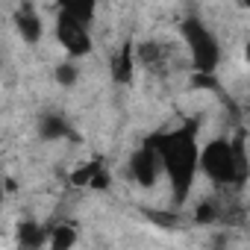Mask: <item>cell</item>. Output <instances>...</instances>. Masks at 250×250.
Returning a JSON list of instances; mask_svg holds the SVG:
<instances>
[{
    "mask_svg": "<svg viewBox=\"0 0 250 250\" xmlns=\"http://www.w3.org/2000/svg\"><path fill=\"white\" fill-rule=\"evenodd\" d=\"M197 121H183L174 130L153 133V142L162 153V168L171 186V200L174 206H186L188 194L197 183L200 174V145H197Z\"/></svg>",
    "mask_w": 250,
    "mask_h": 250,
    "instance_id": "cell-1",
    "label": "cell"
},
{
    "mask_svg": "<svg viewBox=\"0 0 250 250\" xmlns=\"http://www.w3.org/2000/svg\"><path fill=\"white\" fill-rule=\"evenodd\" d=\"M200 174L221 188H241L250 180V156L244 136L212 139L200 147Z\"/></svg>",
    "mask_w": 250,
    "mask_h": 250,
    "instance_id": "cell-2",
    "label": "cell"
},
{
    "mask_svg": "<svg viewBox=\"0 0 250 250\" xmlns=\"http://www.w3.org/2000/svg\"><path fill=\"white\" fill-rule=\"evenodd\" d=\"M180 36H183L186 50H188V59H191L194 74L215 77V71L221 65V56H224L215 30H209L200 18H186L180 24Z\"/></svg>",
    "mask_w": 250,
    "mask_h": 250,
    "instance_id": "cell-3",
    "label": "cell"
},
{
    "mask_svg": "<svg viewBox=\"0 0 250 250\" xmlns=\"http://www.w3.org/2000/svg\"><path fill=\"white\" fill-rule=\"evenodd\" d=\"M127 174H130V180H133L136 186H142V188H153V186L165 177L162 153H159L153 136H147V139L133 150V156H130V162H127Z\"/></svg>",
    "mask_w": 250,
    "mask_h": 250,
    "instance_id": "cell-4",
    "label": "cell"
},
{
    "mask_svg": "<svg viewBox=\"0 0 250 250\" xmlns=\"http://www.w3.org/2000/svg\"><path fill=\"white\" fill-rule=\"evenodd\" d=\"M53 36H56L59 47L68 53V59H71V62H77V59L88 56V53H91V47H94V39H91V27H85V24L74 21L71 15H65V12H59V9H56Z\"/></svg>",
    "mask_w": 250,
    "mask_h": 250,
    "instance_id": "cell-5",
    "label": "cell"
},
{
    "mask_svg": "<svg viewBox=\"0 0 250 250\" xmlns=\"http://www.w3.org/2000/svg\"><path fill=\"white\" fill-rule=\"evenodd\" d=\"M136 71H139V59H136V42L127 39L115 53H112V62H109V74H112V83L115 85H130L136 80Z\"/></svg>",
    "mask_w": 250,
    "mask_h": 250,
    "instance_id": "cell-6",
    "label": "cell"
},
{
    "mask_svg": "<svg viewBox=\"0 0 250 250\" xmlns=\"http://www.w3.org/2000/svg\"><path fill=\"white\" fill-rule=\"evenodd\" d=\"M15 33L24 39V44H39L44 36V21L39 15V9L33 3H21L15 6Z\"/></svg>",
    "mask_w": 250,
    "mask_h": 250,
    "instance_id": "cell-7",
    "label": "cell"
},
{
    "mask_svg": "<svg viewBox=\"0 0 250 250\" xmlns=\"http://www.w3.org/2000/svg\"><path fill=\"white\" fill-rule=\"evenodd\" d=\"M15 241L21 250H47V241H50V227L33 221V218H24L15 229Z\"/></svg>",
    "mask_w": 250,
    "mask_h": 250,
    "instance_id": "cell-8",
    "label": "cell"
},
{
    "mask_svg": "<svg viewBox=\"0 0 250 250\" xmlns=\"http://www.w3.org/2000/svg\"><path fill=\"white\" fill-rule=\"evenodd\" d=\"M39 136L44 142H62V139H77L71 121L62 112H44L39 115Z\"/></svg>",
    "mask_w": 250,
    "mask_h": 250,
    "instance_id": "cell-9",
    "label": "cell"
},
{
    "mask_svg": "<svg viewBox=\"0 0 250 250\" xmlns=\"http://www.w3.org/2000/svg\"><path fill=\"white\" fill-rule=\"evenodd\" d=\"M77 241H80V229L74 224H56V227H50L47 250H74Z\"/></svg>",
    "mask_w": 250,
    "mask_h": 250,
    "instance_id": "cell-10",
    "label": "cell"
},
{
    "mask_svg": "<svg viewBox=\"0 0 250 250\" xmlns=\"http://www.w3.org/2000/svg\"><path fill=\"white\" fill-rule=\"evenodd\" d=\"M56 9L65 12V15H71L74 21H80L85 27H91L94 24V15H97V6L91 3V0H68V3H59Z\"/></svg>",
    "mask_w": 250,
    "mask_h": 250,
    "instance_id": "cell-11",
    "label": "cell"
},
{
    "mask_svg": "<svg viewBox=\"0 0 250 250\" xmlns=\"http://www.w3.org/2000/svg\"><path fill=\"white\" fill-rule=\"evenodd\" d=\"M136 59H139L142 68L156 71V68H162L165 53H162V47H159L156 42H139V44H136Z\"/></svg>",
    "mask_w": 250,
    "mask_h": 250,
    "instance_id": "cell-12",
    "label": "cell"
},
{
    "mask_svg": "<svg viewBox=\"0 0 250 250\" xmlns=\"http://www.w3.org/2000/svg\"><path fill=\"white\" fill-rule=\"evenodd\" d=\"M53 77H56V83H59L62 88H74V85L80 83V68H77L71 59H65V62H59V65H56Z\"/></svg>",
    "mask_w": 250,
    "mask_h": 250,
    "instance_id": "cell-13",
    "label": "cell"
},
{
    "mask_svg": "<svg viewBox=\"0 0 250 250\" xmlns=\"http://www.w3.org/2000/svg\"><path fill=\"white\" fill-rule=\"evenodd\" d=\"M218 218H221V203L218 200L206 197L203 203H197V209H194V221L197 224H215Z\"/></svg>",
    "mask_w": 250,
    "mask_h": 250,
    "instance_id": "cell-14",
    "label": "cell"
},
{
    "mask_svg": "<svg viewBox=\"0 0 250 250\" xmlns=\"http://www.w3.org/2000/svg\"><path fill=\"white\" fill-rule=\"evenodd\" d=\"M97 168H100V162H88V165H83L80 171H74V174H71V186H80V188H91V180H94Z\"/></svg>",
    "mask_w": 250,
    "mask_h": 250,
    "instance_id": "cell-15",
    "label": "cell"
},
{
    "mask_svg": "<svg viewBox=\"0 0 250 250\" xmlns=\"http://www.w3.org/2000/svg\"><path fill=\"white\" fill-rule=\"evenodd\" d=\"M109 183H112L109 168H106V165H100V168H97V174H94V180H91V188H94V191H106V188H109Z\"/></svg>",
    "mask_w": 250,
    "mask_h": 250,
    "instance_id": "cell-16",
    "label": "cell"
},
{
    "mask_svg": "<svg viewBox=\"0 0 250 250\" xmlns=\"http://www.w3.org/2000/svg\"><path fill=\"white\" fill-rule=\"evenodd\" d=\"M244 59H247V65H250V39L244 42Z\"/></svg>",
    "mask_w": 250,
    "mask_h": 250,
    "instance_id": "cell-17",
    "label": "cell"
}]
</instances>
